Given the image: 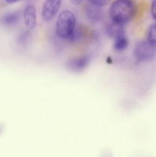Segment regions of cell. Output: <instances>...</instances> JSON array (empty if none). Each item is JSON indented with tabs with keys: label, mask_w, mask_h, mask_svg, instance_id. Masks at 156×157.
Instances as JSON below:
<instances>
[{
	"label": "cell",
	"mask_w": 156,
	"mask_h": 157,
	"mask_svg": "<svg viewBox=\"0 0 156 157\" xmlns=\"http://www.w3.org/2000/svg\"><path fill=\"white\" fill-rule=\"evenodd\" d=\"M76 17L70 10L62 11L56 21V34L61 39H67L76 28Z\"/></svg>",
	"instance_id": "obj_2"
},
{
	"label": "cell",
	"mask_w": 156,
	"mask_h": 157,
	"mask_svg": "<svg viewBox=\"0 0 156 157\" xmlns=\"http://www.w3.org/2000/svg\"><path fill=\"white\" fill-rule=\"evenodd\" d=\"M23 18L26 28L29 31L33 30L37 25L36 8L33 5H28L24 9Z\"/></svg>",
	"instance_id": "obj_7"
},
{
	"label": "cell",
	"mask_w": 156,
	"mask_h": 157,
	"mask_svg": "<svg viewBox=\"0 0 156 157\" xmlns=\"http://www.w3.org/2000/svg\"><path fill=\"white\" fill-rule=\"evenodd\" d=\"M155 54L156 44L148 40L138 42L133 51V55L137 63L150 61L154 58Z\"/></svg>",
	"instance_id": "obj_3"
},
{
	"label": "cell",
	"mask_w": 156,
	"mask_h": 157,
	"mask_svg": "<svg viewBox=\"0 0 156 157\" xmlns=\"http://www.w3.org/2000/svg\"><path fill=\"white\" fill-rule=\"evenodd\" d=\"M62 0H45L41 9V16L44 21H50L59 12Z\"/></svg>",
	"instance_id": "obj_4"
},
{
	"label": "cell",
	"mask_w": 156,
	"mask_h": 157,
	"mask_svg": "<svg viewBox=\"0 0 156 157\" xmlns=\"http://www.w3.org/2000/svg\"><path fill=\"white\" fill-rule=\"evenodd\" d=\"M151 12L152 18L156 21V0H153L152 2H151Z\"/></svg>",
	"instance_id": "obj_13"
},
{
	"label": "cell",
	"mask_w": 156,
	"mask_h": 157,
	"mask_svg": "<svg viewBox=\"0 0 156 157\" xmlns=\"http://www.w3.org/2000/svg\"><path fill=\"white\" fill-rule=\"evenodd\" d=\"M18 20H19L18 14L12 12V13H9L6 15V17L4 18V23L6 25L12 26L16 25L18 22Z\"/></svg>",
	"instance_id": "obj_10"
},
{
	"label": "cell",
	"mask_w": 156,
	"mask_h": 157,
	"mask_svg": "<svg viewBox=\"0 0 156 157\" xmlns=\"http://www.w3.org/2000/svg\"><path fill=\"white\" fill-rule=\"evenodd\" d=\"M109 12L112 21L125 25L133 18L134 3L132 0H115L110 6Z\"/></svg>",
	"instance_id": "obj_1"
},
{
	"label": "cell",
	"mask_w": 156,
	"mask_h": 157,
	"mask_svg": "<svg viewBox=\"0 0 156 157\" xmlns=\"http://www.w3.org/2000/svg\"><path fill=\"white\" fill-rule=\"evenodd\" d=\"M128 38L125 37V35L120 36L119 38H116L114 39L113 42V48L116 52H121L125 51L128 48Z\"/></svg>",
	"instance_id": "obj_9"
},
{
	"label": "cell",
	"mask_w": 156,
	"mask_h": 157,
	"mask_svg": "<svg viewBox=\"0 0 156 157\" xmlns=\"http://www.w3.org/2000/svg\"><path fill=\"white\" fill-rule=\"evenodd\" d=\"M85 15L92 23H99L103 19L104 12L100 6L89 3L85 7Z\"/></svg>",
	"instance_id": "obj_6"
},
{
	"label": "cell",
	"mask_w": 156,
	"mask_h": 157,
	"mask_svg": "<svg viewBox=\"0 0 156 157\" xmlns=\"http://www.w3.org/2000/svg\"><path fill=\"white\" fill-rule=\"evenodd\" d=\"M83 1L84 0H70V2L72 3V4L75 5V6H77V5H80V3L83 2Z\"/></svg>",
	"instance_id": "obj_14"
},
{
	"label": "cell",
	"mask_w": 156,
	"mask_h": 157,
	"mask_svg": "<svg viewBox=\"0 0 156 157\" xmlns=\"http://www.w3.org/2000/svg\"><path fill=\"white\" fill-rule=\"evenodd\" d=\"M88 2L89 3H91V4L103 7V6H107L109 4L110 0H88Z\"/></svg>",
	"instance_id": "obj_12"
},
{
	"label": "cell",
	"mask_w": 156,
	"mask_h": 157,
	"mask_svg": "<svg viewBox=\"0 0 156 157\" xmlns=\"http://www.w3.org/2000/svg\"><path fill=\"white\" fill-rule=\"evenodd\" d=\"M148 41L156 44V23L151 25L148 29Z\"/></svg>",
	"instance_id": "obj_11"
},
{
	"label": "cell",
	"mask_w": 156,
	"mask_h": 157,
	"mask_svg": "<svg viewBox=\"0 0 156 157\" xmlns=\"http://www.w3.org/2000/svg\"><path fill=\"white\" fill-rule=\"evenodd\" d=\"M90 62V57L89 55H81L76 56L69 59L66 63V67L69 71L72 72L84 71Z\"/></svg>",
	"instance_id": "obj_5"
},
{
	"label": "cell",
	"mask_w": 156,
	"mask_h": 157,
	"mask_svg": "<svg viewBox=\"0 0 156 157\" xmlns=\"http://www.w3.org/2000/svg\"><path fill=\"white\" fill-rule=\"evenodd\" d=\"M21 1V0H6V2L9 4H13V3L18 2Z\"/></svg>",
	"instance_id": "obj_15"
},
{
	"label": "cell",
	"mask_w": 156,
	"mask_h": 157,
	"mask_svg": "<svg viewBox=\"0 0 156 157\" xmlns=\"http://www.w3.org/2000/svg\"><path fill=\"white\" fill-rule=\"evenodd\" d=\"M106 33L110 38H113V39H115L116 38H119L120 36L125 35L124 25L112 21L107 25Z\"/></svg>",
	"instance_id": "obj_8"
}]
</instances>
